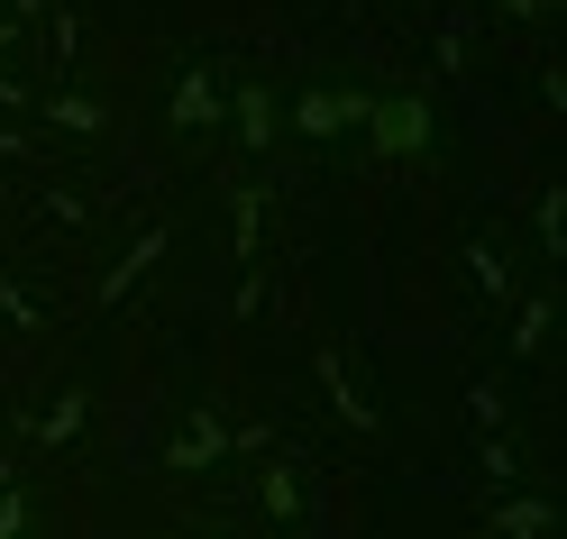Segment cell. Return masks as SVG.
<instances>
[{"instance_id": "6da1fadb", "label": "cell", "mask_w": 567, "mask_h": 539, "mask_svg": "<svg viewBox=\"0 0 567 539\" xmlns=\"http://www.w3.org/2000/svg\"><path fill=\"white\" fill-rule=\"evenodd\" d=\"M367 128L384 156H421L431 147V101H367Z\"/></svg>"}, {"instance_id": "7a4b0ae2", "label": "cell", "mask_w": 567, "mask_h": 539, "mask_svg": "<svg viewBox=\"0 0 567 539\" xmlns=\"http://www.w3.org/2000/svg\"><path fill=\"white\" fill-rule=\"evenodd\" d=\"M358 120H367V92H302V111H293L302 137H348Z\"/></svg>"}, {"instance_id": "3957f363", "label": "cell", "mask_w": 567, "mask_h": 539, "mask_svg": "<svg viewBox=\"0 0 567 539\" xmlns=\"http://www.w3.org/2000/svg\"><path fill=\"white\" fill-rule=\"evenodd\" d=\"M238 120H247V137H275V101H266V92H247V101H238Z\"/></svg>"}, {"instance_id": "277c9868", "label": "cell", "mask_w": 567, "mask_h": 539, "mask_svg": "<svg viewBox=\"0 0 567 539\" xmlns=\"http://www.w3.org/2000/svg\"><path fill=\"white\" fill-rule=\"evenodd\" d=\"M0 539H19V502H0Z\"/></svg>"}, {"instance_id": "5b68a950", "label": "cell", "mask_w": 567, "mask_h": 539, "mask_svg": "<svg viewBox=\"0 0 567 539\" xmlns=\"http://www.w3.org/2000/svg\"><path fill=\"white\" fill-rule=\"evenodd\" d=\"M513 10H549V0H513Z\"/></svg>"}]
</instances>
